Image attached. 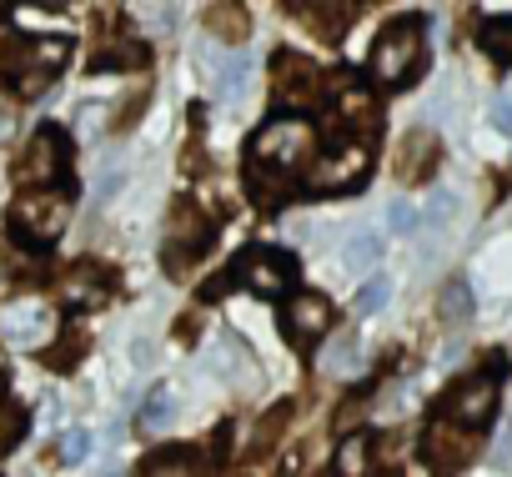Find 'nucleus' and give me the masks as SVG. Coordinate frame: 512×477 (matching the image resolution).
<instances>
[{"label":"nucleus","mask_w":512,"mask_h":477,"mask_svg":"<svg viewBox=\"0 0 512 477\" xmlns=\"http://www.w3.org/2000/svg\"><path fill=\"white\" fill-rule=\"evenodd\" d=\"M377 257H382V236L362 231V236H352V242H347V252H342V267H347V272H362V267H372Z\"/></svg>","instance_id":"4be33fe9"},{"label":"nucleus","mask_w":512,"mask_h":477,"mask_svg":"<svg viewBox=\"0 0 512 477\" xmlns=\"http://www.w3.org/2000/svg\"><path fill=\"white\" fill-rule=\"evenodd\" d=\"M337 121L342 126H377L382 121V111H377V96L367 91V86H342V96H337Z\"/></svg>","instance_id":"f3484780"},{"label":"nucleus","mask_w":512,"mask_h":477,"mask_svg":"<svg viewBox=\"0 0 512 477\" xmlns=\"http://www.w3.org/2000/svg\"><path fill=\"white\" fill-rule=\"evenodd\" d=\"M246 76H251V61L246 56H231V61H221V96H236L241 86H246Z\"/></svg>","instance_id":"bb28decb"},{"label":"nucleus","mask_w":512,"mask_h":477,"mask_svg":"<svg viewBox=\"0 0 512 477\" xmlns=\"http://www.w3.org/2000/svg\"><path fill=\"white\" fill-rule=\"evenodd\" d=\"M492 126H502V131H512V96L492 106Z\"/></svg>","instance_id":"f704fd0d"},{"label":"nucleus","mask_w":512,"mask_h":477,"mask_svg":"<svg viewBox=\"0 0 512 477\" xmlns=\"http://www.w3.org/2000/svg\"><path fill=\"white\" fill-rule=\"evenodd\" d=\"M312 146H317V131L302 116H277V121H267L262 131L251 136V161L292 171V166H302L312 156Z\"/></svg>","instance_id":"f257e3e1"},{"label":"nucleus","mask_w":512,"mask_h":477,"mask_svg":"<svg viewBox=\"0 0 512 477\" xmlns=\"http://www.w3.org/2000/svg\"><path fill=\"white\" fill-rule=\"evenodd\" d=\"M61 176H66V141H61L56 126H41V131L31 136L21 166H16V181H21L26 191H51Z\"/></svg>","instance_id":"0eeeda50"},{"label":"nucleus","mask_w":512,"mask_h":477,"mask_svg":"<svg viewBox=\"0 0 512 477\" xmlns=\"http://www.w3.org/2000/svg\"><path fill=\"white\" fill-rule=\"evenodd\" d=\"M442 412H447L452 422H462L467 432H472V427H482V422L497 412V377H492V372H477V377L457 382V387L447 392Z\"/></svg>","instance_id":"1a4fd4ad"},{"label":"nucleus","mask_w":512,"mask_h":477,"mask_svg":"<svg viewBox=\"0 0 512 477\" xmlns=\"http://www.w3.org/2000/svg\"><path fill=\"white\" fill-rule=\"evenodd\" d=\"M171 407H176V397H171V387L161 382V387L146 397V407H141V427H146V432H161L166 417H171Z\"/></svg>","instance_id":"5701e85b"},{"label":"nucleus","mask_w":512,"mask_h":477,"mask_svg":"<svg viewBox=\"0 0 512 477\" xmlns=\"http://www.w3.org/2000/svg\"><path fill=\"white\" fill-rule=\"evenodd\" d=\"M367 166H372V146H362V141H347V146H337L317 171H312V186L317 191H342V186H357L362 176H367Z\"/></svg>","instance_id":"9b49d317"},{"label":"nucleus","mask_w":512,"mask_h":477,"mask_svg":"<svg viewBox=\"0 0 512 477\" xmlns=\"http://www.w3.org/2000/svg\"><path fill=\"white\" fill-rule=\"evenodd\" d=\"M11 272H16V262H11V252H6V242H0V282H11Z\"/></svg>","instance_id":"c9c22d12"},{"label":"nucleus","mask_w":512,"mask_h":477,"mask_svg":"<svg viewBox=\"0 0 512 477\" xmlns=\"http://www.w3.org/2000/svg\"><path fill=\"white\" fill-rule=\"evenodd\" d=\"M231 277L246 282L256 297H282V292H292V282H297V257L282 252V247H246V252L231 262Z\"/></svg>","instance_id":"7ed1b4c3"},{"label":"nucleus","mask_w":512,"mask_h":477,"mask_svg":"<svg viewBox=\"0 0 512 477\" xmlns=\"http://www.w3.org/2000/svg\"><path fill=\"white\" fill-rule=\"evenodd\" d=\"M387 297H392V282H387V277H367V282H362V292H357V312H362V317H372V312H382V307H387Z\"/></svg>","instance_id":"a878e982"},{"label":"nucleus","mask_w":512,"mask_h":477,"mask_svg":"<svg viewBox=\"0 0 512 477\" xmlns=\"http://www.w3.org/2000/svg\"><path fill=\"white\" fill-rule=\"evenodd\" d=\"M66 216H71V201L61 191H21L16 206H11V221L31 236V242H56L66 231Z\"/></svg>","instance_id":"423d86ee"},{"label":"nucleus","mask_w":512,"mask_h":477,"mask_svg":"<svg viewBox=\"0 0 512 477\" xmlns=\"http://www.w3.org/2000/svg\"><path fill=\"white\" fill-rule=\"evenodd\" d=\"M201 21H206V31H211L216 41H246V31H251V16H246L241 6H231V0H216V6H206Z\"/></svg>","instance_id":"a211bd4d"},{"label":"nucleus","mask_w":512,"mask_h":477,"mask_svg":"<svg viewBox=\"0 0 512 477\" xmlns=\"http://www.w3.org/2000/svg\"><path fill=\"white\" fill-rule=\"evenodd\" d=\"M86 452H91V432H86V427L66 432V442H61V462H81Z\"/></svg>","instance_id":"2f4dec72"},{"label":"nucleus","mask_w":512,"mask_h":477,"mask_svg":"<svg viewBox=\"0 0 512 477\" xmlns=\"http://www.w3.org/2000/svg\"><path fill=\"white\" fill-rule=\"evenodd\" d=\"M387 221H392V231H397V236H407V231H417V206L397 196V201L387 206Z\"/></svg>","instance_id":"c756f323"},{"label":"nucleus","mask_w":512,"mask_h":477,"mask_svg":"<svg viewBox=\"0 0 512 477\" xmlns=\"http://www.w3.org/2000/svg\"><path fill=\"white\" fill-rule=\"evenodd\" d=\"M452 211H457V196H452V191H437L417 221H422V226H447V221H452Z\"/></svg>","instance_id":"cd10ccee"},{"label":"nucleus","mask_w":512,"mask_h":477,"mask_svg":"<svg viewBox=\"0 0 512 477\" xmlns=\"http://www.w3.org/2000/svg\"><path fill=\"white\" fill-rule=\"evenodd\" d=\"M141 61H146V51L126 41V46H111V51H101V56H96V71H131V66H141Z\"/></svg>","instance_id":"393cba45"},{"label":"nucleus","mask_w":512,"mask_h":477,"mask_svg":"<svg viewBox=\"0 0 512 477\" xmlns=\"http://www.w3.org/2000/svg\"><path fill=\"white\" fill-rule=\"evenodd\" d=\"M327 322H332V307H327L322 292H297V297L287 302V332H292L297 342H317V337L327 332Z\"/></svg>","instance_id":"ddd939ff"},{"label":"nucleus","mask_w":512,"mask_h":477,"mask_svg":"<svg viewBox=\"0 0 512 477\" xmlns=\"http://www.w3.org/2000/svg\"><path fill=\"white\" fill-rule=\"evenodd\" d=\"M422 66V26L417 21H392L382 26L377 46H372V76L387 86H407Z\"/></svg>","instance_id":"f03ea898"},{"label":"nucleus","mask_w":512,"mask_h":477,"mask_svg":"<svg viewBox=\"0 0 512 477\" xmlns=\"http://www.w3.org/2000/svg\"><path fill=\"white\" fill-rule=\"evenodd\" d=\"M16 136V106L11 101H0V146H6Z\"/></svg>","instance_id":"72a5a7b5"},{"label":"nucleus","mask_w":512,"mask_h":477,"mask_svg":"<svg viewBox=\"0 0 512 477\" xmlns=\"http://www.w3.org/2000/svg\"><path fill=\"white\" fill-rule=\"evenodd\" d=\"M16 437H21V412L0 402V452H6V447H11Z\"/></svg>","instance_id":"473e14b6"},{"label":"nucleus","mask_w":512,"mask_h":477,"mask_svg":"<svg viewBox=\"0 0 512 477\" xmlns=\"http://www.w3.org/2000/svg\"><path fill=\"white\" fill-rule=\"evenodd\" d=\"M482 51H487L492 61L512 66V16H502V21H487V26H482Z\"/></svg>","instance_id":"412c9836"},{"label":"nucleus","mask_w":512,"mask_h":477,"mask_svg":"<svg viewBox=\"0 0 512 477\" xmlns=\"http://www.w3.org/2000/svg\"><path fill=\"white\" fill-rule=\"evenodd\" d=\"M76 352H86V337H81V332H66V337H61V352H46V362H51V367H71Z\"/></svg>","instance_id":"7c9ffc66"},{"label":"nucleus","mask_w":512,"mask_h":477,"mask_svg":"<svg viewBox=\"0 0 512 477\" xmlns=\"http://www.w3.org/2000/svg\"><path fill=\"white\" fill-rule=\"evenodd\" d=\"M61 292H66V302H86V307L106 302V267H101V262H76V267L66 272Z\"/></svg>","instance_id":"2eb2a0df"},{"label":"nucleus","mask_w":512,"mask_h":477,"mask_svg":"<svg viewBox=\"0 0 512 477\" xmlns=\"http://www.w3.org/2000/svg\"><path fill=\"white\" fill-rule=\"evenodd\" d=\"M66 61H71V41H66V36H46V41H31V46L6 51V71L16 76V86H21L26 96H36L41 86H51Z\"/></svg>","instance_id":"20e7f679"},{"label":"nucleus","mask_w":512,"mask_h":477,"mask_svg":"<svg viewBox=\"0 0 512 477\" xmlns=\"http://www.w3.org/2000/svg\"><path fill=\"white\" fill-rule=\"evenodd\" d=\"M437 312H442V322H447V327L467 322V317H472V292H467V282H447V287H442Z\"/></svg>","instance_id":"aec40b11"},{"label":"nucleus","mask_w":512,"mask_h":477,"mask_svg":"<svg viewBox=\"0 0 512 477\" xmlns=\"http://www.w3.org/2000/svg\"><path fill=\"white\" fill-rule=\"evenodd\" d=\"M141 477H206V457L191 452V447H166V452L146 457Z\"/></svg>","instance_id":"dca6fc26"},{"label":"nucleus","mask_w":512,"mask_h":477,"mask_svg":"<svg viewBox=\"0 0 512 477\" xmlns=\"http://www.w3.org/2000/svg\"><path fill=\"white\" fill-rule=\"evenodd\" d=\"M472 447H477V437L467 432V427H452V422H432V432H427V457H432V467H462L467 457H472Z\"/></svg>","instance_id":"4468645a"},{"label":"nucleus","mask_w":512,"mask_h":477,"mask_svg":"<svg viewBox=\"0 0 512 477\" xmlns=\"http://www.w3.org/2000/svg\"><path fill=\"white\" fill-rule=\"evenodd\" d=\"M131 357H136V367H151V342H146V337H141V342H136V352H131Z\"/></svg>","instance_id":"e433bc0d"},{"label":"nucleus","mask_w":512,"mask_h":477,"mask_svg":"<svg viewBox=\"0 0 512 477\" xmlns=\"http://www.w3.org/2000/svg\"><path fill=\"white\" fill-rule=\"evenodd\" d=\"M367 462H372V452H367L362 437H347V442L337 447V472H342V477H367Z\"/></svg>","instance_id":"b1692460"},{"label":"nucleus","mask_w":512,"mask_h":477,"mask_svg":"<svg viewBox=\"0 0 512 477\" xmlns=\"http://www.w3.org/2000/svg\"><path fill=\"white\" fill-rule=\"evenodd\" d=\"M287 417H292V407L282 402V407H272L267 417H262V427H256V437H251V447H272V437L287 427Z\"/></svg>","instance_id":"c85d7f7f"},{"label":"nucleus","mask_w":512,"mask_h":477,"mask_svg":"<svg viewBox=\"0 0 512 477\" xmlns=\"http://www.w3.org/2000/svg\"><path fill=\"white\" fill-rule=\"evenodd\" d=\"M211 247V226L206 216L191 206V201H176L171 206V221H166V242H161V257H166V272H186L191 257H201Z\"/></svg>","instance_id":"39448f33"},{"label":"nucleus","mask_w":512,"mask_h":477,"mask_svg":"<svg viewBox=\"0 0 512 477\" xmlns=\"http://www.w3.org/2000/svg\"><path fill=\"white\" fill-rule=\"evenodd\" d=\"M51 332H56V312L41 307V302H21V307H6V312H0V337H6L11 347L36 352V347L51 342Z\"/></svg>","instance_id":"9d476101"},{"label":"nucleus","mask_w":512,"mask_h":477,"mask_svg":"<svg viewBox=\"0 0 512 477\" xmlns=\"http://www.w3.org/2000/svg\"><path fill=\"white\" fill-rule=\"evenodd\" d=\"M437 136L432 131H407L402 136V146H397V161H392V171H397V181L402 186H417L432 166H437Z\"/></svg>","instance_id":"f8f14e48"},{"label":"nucleus","mask_w":512,"mask_h":477,"mask_svg":"<svg viewBox=\"0 0 512 477\" xmlns=\"http://www.w3.org/2000/svg\"><path fill=\"white\" fill-rule=\"evenodd\" d=\"M272 86H277V101L287 111H307L317 101V91H322V71L307 56H297V51H277L272 56Z\"/></svg>","instance_id":"6e6552de"},{"label":"nucleus","mask_w":512,"mask_h":477,"mask_svg":"<svg viewBox=\"0 0 512 477\" xmlns=\"http://www.w3.org/2000/svg\"><path fill=\"white\" fill-rule=\"evenodd\" d=\"M292 11H297L302 21H312V31H317V36H327V41H337V36H342V26H337V21H347V16H352L347 6H292Z\"/></svg>","instance_id":"6ab92c4d"}]
</instances>
